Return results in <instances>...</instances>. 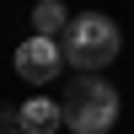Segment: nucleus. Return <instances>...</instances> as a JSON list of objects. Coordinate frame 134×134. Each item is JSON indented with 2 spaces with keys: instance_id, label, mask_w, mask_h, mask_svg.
<instances>
[{
  "instance_id": "obj_1",
  "label": "nucleus",
  "mask_w": 134,
  "mask_h": 134,
  "mask_svg": "<svg viewBox=\"0 0 134 134\" xmlns=\"http://www.w3.org/2000/svg\"><path fill=\"white\" fill-rule=\"evenodd\" d=\"M59 124L70 134H107L118 124V91L102 75H75L59 97Z\"/></svg>"
},
{
  "instance_id": "obj_2",
  "label": "nucleus",
  "mask_w": 134,
  "mask_h": 134,
  "mask_svg": "<svg viewBox=\"0 0 134 134\" xmlns=\"http://www.w3.org/2000/svg\"><path fill=\"white\" fill-rule=\"evenodd\" d=\"M59 54H64V64H75L81 75H97V70H107V64L118 59V27L107 16H97V11H86V16H75L70 27H64Z\"/></svg>"
},
{
  "instance_id": "obj_3",
  "label": "nucleus",
  "mask_w": 134,
  "mask_h": 134,
  "mask_svg": "<svg viewBox=\"0 0 134 134\" xmlns=\"http://www.w3.org/2000/svg\"><path fill=\"white\" fill-rule=\"evenodd\" d=\"M59 64H64V54H59L54 38H27L16 48V75L32 81V86H48L54 75H59Z\"/></svg>"
},
{
  "instance_id": "obj_4",
  "label": "nucleus",
  "mask_w": 134,
  "mask_h": 134,
  "mask_svg": "<svg viewBox=\"0 0 134 134\" xmlns=\"http://www.w3.org/2000/svg\"><path fill=\"white\" fill-rule=\"evenodd\" d=\"M16 129L21 134H54V129H59V102H48V97L21 102L16 107Z\"/></svg>"
},
{
  "instance_id": "obj_6",
  "label": "nucleus",
  "mask_w": 134,
  "mask_h": 134,
  "mask_svg": "<svg viewBox=\"0 0 134 134\" xmlns=\"http://www.w3.org/2000/svg\"><path fill=\"white\" fill-rule=\"evenodd\" d=\"M5 134H21V129H5Z\"/></svg>"
},
{
  "instance_id": "obj_5",
  "label": "nucleus",
  "mask_w": 134,
  "mask_h": 134,
  "mask_svg": "<svg viewBox=\"0 0 134 134\" xmlns=\"http://www.w3.org/2000/svg\"><path fill=\"white\" fill-rule=\"evenodd\" d=\"M64 27H70V11L59 0H38L32 5V38H59Z\"/></svg>"
}]
</instances>
